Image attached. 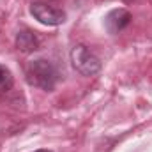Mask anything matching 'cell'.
<instances>
[{"instance_id":"obj_1","label":"cell","mask_w":152,"mask_h":152,"mask_svg":"<svg viewBox=\"0 0 152 152\" xmlns=\"http://www.w3.org/2000/svg\"><path fill=\"white\" fill-rule=\"evenodd\" d=\"M27 81L46 92H51L58 81V71L53 62L46 58H37L27 66Z\"/></svg>"},{"instance_id":"obj_2","label":"cell","mask_w":152,"mask_h":152,"mask_svg":"<svg viewBox=\"0 0 152 152\" xmlns=\"http://www.w3.org/2000/svg\"><path fill=\"white\" fill-rule=\"evenodd\" d=\"M71 64L81 76H94L101 69V60L87 46L78 44L71 50Z\"/></svg>"},{"instance_id":"obj_3","label":"cell","mask_w":152,"mask_h":152,"mask_svg":"<svg viewBox=\"0 0 152 152\" xmlns=\"http://www.w3.org/2000/svg\"><path fill=\"white\" fill-rule=\"evenodd\" d=\"M30 14L39 23L48 27H57L66 21V12L62 9H57L53 5H48L44 2H32L30 4Z\"/></svg>"},{"instance_id":"obj_4","label":"cell","mask_w":152,"mask_h":152,"mask_svg":"<svg viewBox=\"0 0 152 152\" xmlns=\"http://www.w3.org/2000/svg\"><path fill=\"white\" fill-rule=\"evenodd\" d=\"M131 23V12L127 9H113L104 16V28L108 30V34H118L120 30H124L127 25Z\"/></svg>"},{"instance_id":"obj_5","label":"cell","mask_w":152,"mask_h":152,"mask_svg":"<svg viewBox=\"0 0 152 152\" xmlns=\"http://www.w3.org/2000/svg\"><path fill=\"white\" fill-rule=\"evenodd\" d=\"M16 48H18L20 51H23V53H32V51L39 50L37 36H36L32 30H28V28L20 30V32L16 34Z\"/></svg>"},{"instance_id":"obj_6","label":"cell","mask_w":152,"mask_h":152,"mask_svg":"<svg viewBox=\"0 0 152 152\" xmlns=\"http://www.w3.org/2000/svg\"><path fill=\"white\" fill-rule=\"evenodd\" d=\"M12 83H14L12 73H11L5 66L0 64V92H7V90H11Z\"/></svg>"},{"instance_id":"obj_7","label":"cell","mask_w":152,"mask_h":152,"mask_svg":"<svg viewBox=\"0 0 152 152\" xmlns=\"http://www.w3.org/2000/svg\"><path fill=\"white\" fill-rule=\"evenodd\" d=\"M36 152H51V151H46V149H41V151H36Z\"/></svg>"},{"instance_id":"obj_8","label":"cell","mask_w":152,"mask_h":152,"mask_svg":"<svg viewBox=\"0 0 152 152\" xmlns=\"http://www.w3.org/2000/svg\"><path fill=\"white\" fill-rule=\"evenodd\" d=\"M124 2H133V0H124Z\"/></svg>"}]
</instances>
